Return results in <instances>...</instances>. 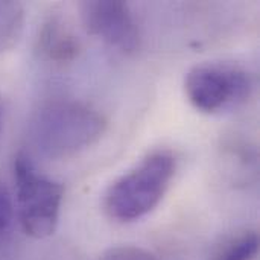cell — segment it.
<instances>
[{"label":"cell","instance_id":"obj_1","mask_svg":"<svg viewBox=\"0 0 260 260\" xmlns=\"http://www.w3.org/2000/svg\"><path fill=\"white\" fill-rule=\"evenodd\" d=\"M174 172L175 158L171 152L155 151L146 155L110 186L104 201L105 212L119 222L145 216L161 201Z\"/></svg>","mask_w":260,"mask_h":260},{"label":"cell","instance_id":"obj_2","mask_svg":"<svg viewBox=\"0 0 260 260\" xmlns=\"http://www.w3.org/2000/svg\"><path fill=\"white\" fill-rule=\"evenodd\" d=\"M105 125L102 114L82 102H53L38 114L35 140L44 155L67 158L93 145Z\"/></svg>","mask_w":260,"mask_h":260},{"label":"cell","instance_id":"obj_3","mask_svg":"<svg viewBox=\"0 0 260 260\" xmlns=\"http://www.w3.org/2000/svg\"><path fill=\"white\" fill-rule=\"evenodd\" d=\"M17 213L23 232L35 239L50 236L59 219L64 189L59 183L41 175L27 155L18 154L14 161Z\"/></svg>","mask_w":260,"mask_h":260},{"label":"cell","instance_id":"obj_4","mask_svg":"<svg viewBox=\"0 0 260 260\" xmlns=\"http://www.w3.org/2000/svg\"><path fill=\"white\" fill-rule=\"evenodd\" d=\"M253 88L251 76L239 66L206 62L190 69L184 79L189 102L203 113H219L244 104Z\"/></svg>","mask_w":260,"mask_h":260},{"label":"cell","instance_id":"obj_5","mask_svg":"<svg viewBox=\"0 0 260 260\" xmlns=\"http://www.w3.org/2000/svg\"><path fill=\"white\" fill-rule=\"evenodd\" d=\"M85 30L122 52H134L140 35L126 3L119 0H91L79 5Z\"/></svg>","mask_w":260,"mask_h":260},{"label":"cell","instance_id":"obj_6","mask_svg":"<svg viewBox=\"0 0 260 260\" xmlns=\"http://www.w3.org/2000/svg\"><path fill=\"white\" fill-rule=\"evenodd\" d=\"M38 52L50 61L69 62L79 53V41L59 17H50L38 35Z\"/></svg>","mask_w":260,"mask_h":260},{"label":"cell","instance_id":"obj_7","mask_svg":"<svg viewBox=\"0 0 260 260\" xmlns=\"http://www.w3.org/2000/svg\"><path fill=\"white\" fill-rule=\"evenodd\" d=\"M24 29V8L20 2H0V53L18 44Z\"/></svg>","mask_w":260,"mask_h":260},{"label":"cell","instance_id":"obj_8","mask_svg":"<svg viewBox=\"0 0 260 260\" xmlns=\"http://www.w3.org/2000/svg\"><path fill=\"white\" fill-rule=\"evenodd\" d=\"M259 250V238L256 233L244 235L225 245L213 260H253Z\"/></svg>","mask_w":260,"mask_h":260},{"label":"cell","instance_id":"obj_9","mask_svg":"<svg viewBox=\"0 0 260 260\" xmlns=\"http://www.w3.org/2000/svg\"><path fill=\"white\" fill-rule=\"evenodd\" d=\"M102 260H157V257L145 248L134 245H120L108 248L104 253Z\"/></svg>","mask_w":260,"mask_h":260},{"label":"cell","instance_id":"obj_10","mask_svg":"<svg viewBox=\"0 0 260 260\" xmlns=\"http://www.w3.org/2000/svg\"><path fill=\"white\" fill-rule=\"evenodd\" d=\"M11 222V204L6 195L0 190V233H3Z\"/></svg>","mask_w":260,"mask_h":260},{"label":"cell","instance_id":"obj_11","mask_svg":"<svg viewBox=\"0 0 260 260\" xmlns=\"http://www.w3.org/2000/svg\"><path fill=\"white\" fill-rule=\"evenodd\" d=\"M0 119H2V111H0Z\"/></svg>","mask_w":260,"mask_h":260}]
</instances>
